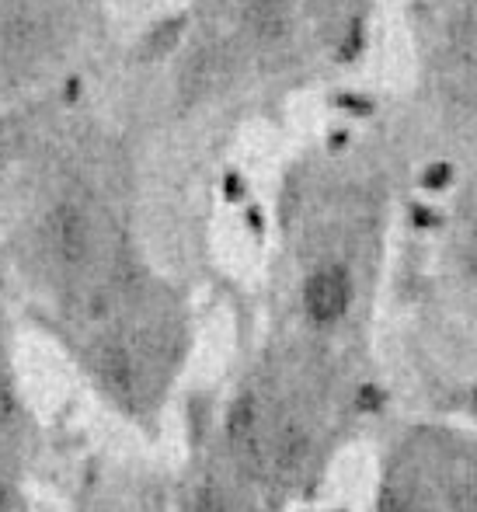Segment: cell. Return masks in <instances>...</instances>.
Instances as JSON below:
<instances>
[{
    "mask_svg": "<svg viewBox=\"0 0 477 512\" xmlns=\"http://www.w3.org/2000/svg\"><path fill=\"white\" fill-rule=\"evenodd\" d=\"M46 248L60 265L88 262L91 255V220L77 203H56L46 216Z\"/></svg>",
    "mask_w": 477,
    "mask_h": 512,
    "instance_id": "1",
    "label": "cell"
},
{
    "mask_svg": "<svg viewBox=\"0 0 477 512\" xmlns=\"http://www.w3.org/2000/svg\"><path fill=\"white\" fill-rule=\"evenodd\" d=\"M352 304V279L342 265H324L303 286V310L314 324H335Z\"/></svg>",
    "mask_w": 477,
    "mask_h": 512,
    "instance_id": "2",
    "label": "cell"
},
{
    "mask_svg": "<svg viewBox=\"0 0 477 512\" xmlns=\"http://www.w3.org/2000/svg\"><path fill=\"white\" fill-rule=\"evenodd\" d=\"M293 7L289 0H244V25L258 42H276L289 32Z\"/></svg>",
    "mask_w": 477,
    "mask_h": 512,
    "instance_id": "3",
    "label": "cell"
},
{
    "mask_svg": "<svg viewBox=\"0 0 477 512\" xmlns=\"http://www.w3.org/2000/svg\"><path fill=\"white\" fill-rule=\"evenodd\" d=\"M98 373L115 394L133 391V359H129V352L122 345H105L98 352Z\"/></svg>",
    "mask_w": 477,
    "mask_h": 512,
    "instance_id": "4",
    "label": "cell"
},
{
    "mask_svg": "<svg viewBox=\"0 0 477 512\" xmlns=\"http://www.w3.org/2000/svg\"><path fill=\"white\" fill-rule=\"evenodd\" d=\"M216 81H220V60H216V53H199L192 60L189 74H185V91L202 95V91H209Z\"/></svg>",
    "mask_w": 477,
    "mask_h": 512,
    "instance_id": "5",
    "label": "cell"
},
{
    "mask_svg": "<svg viewBox=\"0 0 477 512\" xmlns=\"http://www.w3.org/2000/svg\"><path fill=\"white\" fill-rule=\"evenodd\" d=\"M251 436H255V405L241 401L234 408V415H230V439L234 443H251Z\"/></svg>",
    "mask_w": 477,
    "mask_h": 512,
    "instance_id": "6",
    "label": "cell"
},
{
    "mask_svg": "<svg viewBox=\"0 0 477 512\" xmlns=\"http://www.w3.org/2000/svg\"><path fill=\"white\" fill-rule=\"evenodd\" d=\"M300 453H303V436L296 429H286L283 439H279V446H276L279 467H293L296 460H300Z\"/></svg>",
    "mask_w": 477,
    "mask_h": 512,
    "instance_id": "7",
    "label": "cell"
},
{
    "mask_svg": "<svg viewBox=\"0 0 477 512\" xmlns=\"http://www.w3.org/2000/svg\"><path fill=\"white\" fill-rule=\"evenodd\" d=\"M14 411H18V398H14V387L11 380L0 373V425H7L14 418Z\"/></svg>",
    "mask_w": 477,
    "mask_h": 512,
    "instance_id": "8",
    "label": "cell"
},
{
    "mask_svg": "<svg viewBox=\"0 0 477 512\" xmlns=\"http://www.w3.org/2000/svg\"><path fill=\"white\" fill-rule=\"evenodd\" d=\"M199 512H227V502H223L220 492L206 488V492L199 495Z\"/></svg>",
    "mask_w": 477,
    "mask_h": 512,
    "instance_id": "9",
    "label": "cell"
},
{
    "mask_svg": "<svg viewBox=\"0 0 477 512\" xmlns=\"http://www.w3.org/2000/svg\"><path fill=\"white\" fill-rule=\"evenodd\" d=\"M11 147H14V133H11V126H7V122L0 119V161H4V157L11 154Z\"/></svg>",
    "mask_w": 477,
    "mask_h": 512,
    "instance_id": "10",
    "label": "cell"
}]
</instances>
